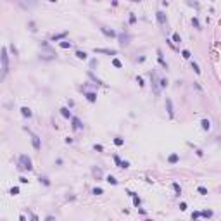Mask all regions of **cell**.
I'll use <instances>...</instances> for the list:
<instances>
[{"label": "cell", "instance_id": "obj_7", "mask_svg": "<svg viewBox=\"0 0 221 221\" xmlns=\"http://www.w3.org/2000/svg\"><path fill=\"white\" fill-rule=\"evenodd\" d=\"M117 38H119V43H121L123 47H126V45L130 43V40H131V36H130L128 33H121V35H119Z\"/></svg>", "mask_w": 221, "mask_h": 221}, {"label": "cell", "instance_id": "obj_40", "mask_svg": "<svg viewBox=\"0 0 221 221\" xmlns=\"http://www.w3.org/2000/svg\"><path fill=\"white\" fill-rule=\"evenodd\" d=\"M180 209H182V211H187V204H185V202L180 204Z\"/></svg>", "mask_w": 221, "mask_h": 221}, {"label": "cell", "instance_id": "obj_16", "mask_svg": "<svg viewBox=\"0 0 221 221\" xmlns=\"http://www.w3.org/2000/svg\"><path fill=\"white\" fill-rule=\"evenodd\" d=\"M61 114L64 116V117H66V119H71V111H69V109H67V107H62V109H61Z\"/></svg>", "mask_w": 221, "mask_h": 221}, {"label": "cell", "instance_id": "obj_46", "mask_svg": "<svg viewBox=\"0 0 221 221\" xmlns=\"http://www.w3.org/2000/svg\"><path fill=\"white\" fill-rule=\"evenodd\" d=\"M131 2H140V0H131Z\"/></svg>", "mask_w": 221, "mask_h": 221}, {"label": "cell", "instance_id": "obj_20", "mask_svg": "<svg viewBox=\"0 0 221 221\" xmlns=\"http://www.w3.org/2000/svg\"><path fill=\"white\" fill-rule=\"evenodd\" d=\"M76 57L81 59V61H85L88 55H87V52H83V50H76Z\"/></svg>", "mask_w": 221, "mask_h": 221}, {"label": "cell", "instance_id": "obj_25", "mask_svg": "<svg viewBox=\"0 0 221 221\" xmlns=\"http://www.w3.org/2000/svg\"><path fill=\"white\" fill-rule=\"evenodd\" d=\"M202 218H211L212 216V211H202V212H199Z\"/></svg>", "mask_w": 221, "mask_h": 221}, {"label": "cell", "instance_id": "obj_6", "mask_svg": "<svg viewBox=\"0 0 221 221\" xmlns=\"http://www.w3.org/2000/svg\"><path fill=\"white\" fill-rule=\"evenodd\" d=\"M166 111H168V116L173 119V117H174V107H173L171 98H166Z\"/></svg>", "mask_w": 221, "mask_h": 221}, {"label": "cell", "instance_id": "obj_38", "mask_svg": "<svg viewBox=\"0 0 221 221\" xmlns=\"http://www.w3.org/2000/svg\"><path fill=\"white\" fill-rule=\"evenodd\" d=\"M93 149H95V150H98V152H102V150H104V147H102V145H95Z\"/></svg>", "mask_w": 221, "mask_h": 221}, {"label": "cell", "instance_id": "obj_10", "mask_svg": "<svg viewBox=\"0 0 221 221\" xmlns=\"http://www.w3.org/2000/svg\"><path fill=\"white\" fill-rule=\"evenodd\" d=\"M100 31L106 35V36H109V38H114L116 36V31H112V29H109V28H106V26H102L100 28Z\"/></svg>", "mask_w": 221, "mask_h": 221}, {"label": "cell", "instance_id": "obj_36", "mask_svg": "<svg viewBox=\"0 0 221 221\" xmlns=\"http://www.w3.org/2000/svg\"><path fill=\"white\" fill-rule=\"evenodd\" d=\"M135 23H136V17H135V14L131 12V14H130V24H135Z\"/></svg>", "mask_w": 221, "mask_h": 221}, {"label": "cell", "instance_id": "obj_2", "mask_svg": "<svg viewBox=\"0 0 221 221\" xmlns=\"http://www.w3.org/2000/svg\"><path fill=\"white\" fill-rule=\"evenodd\" d=\"M150 85H152V92L155 97L161 95V87H159V78L155 74V71H150Z\"/></svg>", "mask_w": 221, "mask_h": 221}, {"label": "cell", "instance_id": "obj_26", "mask_svg": "<svg viewBox=\"0 0 221 221\" xmlns=\"http://www.w3.org/2000/svg\"><path fill=\"white\" fill-rule=\"evenodd\" d=\"M92 193H93V195H102V193H104V190H102V188H98V187H95V188L92 190Z\"/></svg>", "mask_w": 221, "mask_h": 221}, {"label": "cell", "instance_id": "obj_13", "mask_svg": "<svg viewBox=\"0 0 221 221\" xmlns=\"http://www.w3.org/2000/svg\"><path fill=\"white\" fill-rule=\"evenodd\" d=\"M67 36V31H64V33H59V35H54L52 36V42H59V40H64Z\"/></svg>", "mask_w": 221, "mask_h": 221}, {"label": "cell", "instance_id": "obj_29", "mask_svg": "<svg viewBox=\"0 0 221 221\" xmlns=\"http://www.w3.org/2000/svg\"><path fill=\"white\" fill-rule=\"evenodd\" d=\"M192 24H193L197 29H202V28H200V23H199V19H197V17H193V19H192Z\"/></svg>", "mask_w": 221, "mask_h": 221}, {"label": "cell", "instance_id": "obj_37", "mask_svg": "<svg viewBox=\"0 0 221 221\" xmlns=\"http://www.w3.org/2000/svg\"><path fill=\"white\" fill-rule=\"evenodd\" d=\"M136 83H138V85H140V87H144V85H145V83H144V79H142V78H140V76L136 78Z\"/></svg>", "mask_w": 221, "mask_h": 221}, {"label": "cell", "instance_id": "obj_9", "mask_svg": "<svg viewBox=\"0 0 221 221\" xmlns=\"http://www.w3.org/2000/svg\"><path fill=\"white\" fill-rule=\"evenodd\" d=\"M157 61H159V64H161L164 69H168V62L164 61V57H163V50H161V48H157Z\"/></svg>", "mask_w": 221, "mask_h": 221}, {"label": "cell", "instance_id": "obj_19", "mask_svg": "<svg viewBox=\"0 0 221 221\" xmlns=\"http://www.w3.org/2000/svg\"><path fill=\"white\" fill-rule=\"evenodd\" d=\"M190 66H192V69H193V73H195V74H200V67H199V64H197V62H190Z\"/></svg>", "mask_w": 221, "mask_h": 221}, {"label": "cell", "instance_id": "obj_32", "mask_svg": "<svg viewBox=\"0 0 221 221\" xmlns=\"http://www.w3.org/2000/svg\"><path fill=\"white\" fill-rule=\"evenodd\" d=\"M119 168H130V163H128V161H121V163H119Z\"/></svg>", "mask_w": 221, "mask_h": 221}, {"label": "cell", "instance_id": "obj_33", "mask_svg": "<svg viewBox=\"0 0 221 221\" xmlns=\"http://www.w3.org/2000/svg\"><path fill=\"white\" fill-rule=\"evenodd\" d=\"M17 193H19V188H17V187H12V188H10V195H17Z\"/></svg>", "mask_w": 221, "mask_h": 221}, {"label": "cell", "instance_id": "obj_30", "mask_svg": "<svg viewBox=\"0 0 221 221\" xmlns=\"http://www.w3.org/2000/svg\"><path fill=\"white\" fill-rule=\"evenodd\" d=\"M112 64H114V67H123V64H121L119 59H112Z\"/></svg>", "mask_w": 221, "mask_h": 221}, {"label": "cell", "instance_id": "obj_41", "mask_svg": "<svg viewBox=\"0 0 221 221\" xmlns=\"http://www.w3.org/2000/svg\"><path fill=\"white\" fill-rule=\"evenodd\" d=\"M114 163L119 166V163H121V159H119V155H114Z\"/></svg>", "mask_w": 221, "mask_h": 221}, {"label": "cell", "instance_id": "obj_28", "mask_svg": "<svg viewBox=\"0 0 221 221\" xmlns=\"http://www.w3.org/2000/svg\"><path fill=\"white\" fill-rule=\"evenodd\" d=\"M197 192L200 193V195H207V188H206V187H199V188H197Z\"/></svg>", "mask_w": 221, "mask_h": 221}, {"label": "cell", "instance_id": "obj_4", "mask_svg": "<svg viewBox=\"0 0 221 221\" xmlns=\"http://www.w3.org/2000/svg\"><path fill=\"white\" fill-rule=\"evenodd\" d=\"M28 133H29V136H31V142H33V147H35V150H40L42 149V142H40V136L38 135H35V133H31L28 130Z\"/></svg>", "mask_w": 221, "mask_h": 221}, {"label": "cell", "instance_id": "obj_42", "mask_svg": "<svg viewBox=\"0 0 221 221\" xmlns=\"http://www.w3.org/2000/svg\"><path fill=\"white\" fill-rule=\"evenodd\" d=\"M19 182H21V183H28V178H26V176H21Z\"/></svg>", "mask_w": 221, "mask_h": 221}, {"label": "cell", "instance_id": "obj_23", "mask_svg": "<svg viewBox=\"0 0 221 221\" xmlns=\"http://www.w3.org/2000/svg\"><path fill=\"white\" fill-rule=\"evenodd\" d=\"M173 42H174V43H180V42H182V36H180V33H173Z\"/></svg>", "mask_w": 221, "mask_h": 221}, {"label": "cell", "instance_id": "obj_1", "mask_svg": "<svg viewBox=\"0 0 221 221\" xmlns=\"http://www.w3.org/2000/svg\"><path fill=\"white\" fill-rule=\"evenodd\" d=\"M0 61H2V73L7 74V73H9V54H7V47L2 48V52H0Z\"/></svg>", "mask_w": 221, "mask_h": 221}, {"label": "cell", "instance_id": "obj_3", "mask_svg": "<svg viewBox=\"0 0 221 221\" xmlns=\"http://www.w3.org/2000/svg\"><path fill=\"white\" fill-rule=\"evenodd\" d=\"M19 169H28L31 171L33 169V164H31V159H29L28 155H19Z\"/></svg>", "mask_w": 221, "mask_h": 221}, {"label": "cell", "instance_id": "obj_24", "mask_svg": "<svg viewBox=\"0 0 221 221\" xmlns=\"http://www.w3.org/2000/svg\"><path fill=\"white\" fill-rule=\"evenodd\" d=\"M92 173L95 174L97 178H102V171H100V169H98V168H93V169H92Z\"/></svg>", "mask_w": 221, "mask_h": 221}, {"label": "cell", "instance_id": "obj_17", "mask_svg": "<svg viewBox=\"0 0 221 221\" xmlns=\"http://www.w3.org/2000/svg\"><path fill=\"white\" fill-rule=\"evenodd\" d=\"M178 161H180V157H178V154H171L169 157H168V163H169V164H176Z\"/></svg>", "mask_w": 221, "mask_h": 221}, {"label": "cell", "instance_id": "obj_43", "mask_svg": "<svg viewBox=\"0 0 221 221\" xmlns=\"http://www.w3.org/2000/svg\"><path fill=\"white\" fill-rule=\"evenodd\" d=\"M90 66H92V67H95V66H97V59H93V61L90 62Z\"/></svg>", "mask_w": 221, "mask_h": 221}, {"label": "cell", "instance_id": "obj_15", "mask_svg": "<svg viewBox=\"0 0 221 221\" xmlns=\"http://www.w3.org/2000/svg\"><path fill=\"white\" fill-rule=\"evenodd\" d=\"M21 114L24 116V117H31L33 112H31V109H28V107H21Z\"/></svg>", "mask_w": 221, "mask_h": 221}, {"label": "cell", "instance_id": "obj_18", "mask_svg": "<svg viewBox=\"0 0 221 221\" xmlns=\"http://www.w3.org/2000/svg\"><path fill=\"white\" fill-rule=\"evenodd\" d=\"M85 95H87L88 102H95V100H97V93H93V92H87Z\"/></svg>", "mask_w": 221, "mask_h": 221}, {"label": "cell", "instance_id": "obj_45", "mask_svg": "<svg viewBox=\"0 0 221 221\" xmlns=\"http://www.w3.org/2000/svg\"><path fill=\"white\" fill-rule=\"evenodd\" d=\"M48 2H52V4H55V2H57V0H48Z\"/></svg>", "mask_w": 221, "mask_h": 221}, {"label": "cell", "instance_id": "obj_12", "mask_svg": "<svg viewBox=\"0 0 221 221\" xmlns=\"http://www.w3.org/2000/svg\"><path fill=\"white\" fill-rule=\"evenodd\" d=\"M87 74H88V78H90V79H92V81H95L97 85H106V83H104V81H102V79H98V78H97L95 74H93V73H92V71H88Z\"/></svg>", "mask_w": 221, "mask_h": 221}, {"label": "cell", "instance_id": "obj_14", "mask_svg": "<svg viewBox=\"0 0 221 221\" xmlns=\"http://www.w3.org/2000/svg\"><path fill=\"white\" fill-rule=\"evenodd\" d=\"M200 125H202V130H206V131L211 130V121H209V119H202Z\"/></svg>", "mask_w": 221, "mask_h": 221}, {"label": "cell", "instance_id": "obj_22", "mask_svg": "<svg viewBox=\"0 0 221 221\" xmlns=\"http://www.w3.org/2000/svg\"><path fill=\"white\" fill-rule=\"evenodd\" d=\"M106 182H109L111 185H117V180H116L112 174H109V176H107V178H106Z\"/></svg>", "mask_w": 221, "mask_h": 221}, {"label": "cell", "instance_id": "obj_34", "mask_svg": "<svg viewBox=\"0 0 221 221\" xmlns=\"http://www.w3.org/2000/svg\"><path fill=\"white\" fill-rule=\"evenodd\" d=\"M182 55H183V59H190V57H192L188 50H183V52H182Z\"/></svg>", "mask_w": 221, "mask_h": 221}, {"label": "cell", "instance_id": "obj_5", "mask_svg": "<svg viewBox=\"0 0 221 221\" xmlns=\"http://www.w3.org/2000/svg\"><path fill=\"white\" fill-rule=\"evenodd\" d=\"M93 52L95 54H106V55H116L117 54L114 48H93Z\"/></svg>", "mask_w": 221, "mask_h": 221}, {"label": "cell", "instance_id": "obj_21", "mask_svg": "<svg viewBox=\"0 0 221 221\" xmlns=\"http://www.w3.org/2000/svg\"><path fill=\"white\" fill-rule=\"evenodd\" d=\"M59 45H61V48H71V47H73V43H71V42H67V40H64V42H61Z\"/></svg>", "mask_w": 221, "mask_h": 221}, {"label": "cell", "instance_id": "obj_31", "mask_svg": "<svg viewBox=\"0 0 221 221\" xmlns=\"http://www.w3.org/2000/svg\"><path fill=\"white\" fill-rule=\"evenodd\" d=\"M114 144L117 145V147H121V145L125 144V140H123V138H114Z\"/></svg>", "mask_w": 221, "mask_h": 221}, {"label": "cell", "instance_id": "obj_11", "mask_svg": "<svg viewBox=\"0 0 221 221\" xmlns=\"http://www.w3.org/2000/svg\"><path fill=\"white\" fill-rule=\"evenodd\" d=\"M71 121H73V130H81V128H83V125H81V121H79L78 117H74V116H71Z\"/></svg>", "mask_w": 221, "mask_h": 221}, {"label": "cell", "instance_id": "obj_39", "mask_svg": "<svg viewBox=\"0 0 221 221\" xmlns=\"http://www.w3.org/2000/svg\"><path fill=\"white\" fill-rule=\"evenodd\" d=\"M197 218H200V214L199 212H192V219H197Z\"/></svg>", "mask_w": 221, "mask_h": 221}, {"label": "cell", "instance_id": "obj_44", "mask_svg": "<svg viewBox=\"0 0 221 221\" xmlns=\"http://www.w3.org/2000/svg\"><path fill=\"white\" fill-rule=\"evenodd\" d=\"M112 5H114V7L117 5V0H112Z\"/></svg>", "mask_w": 221, "mask_h": 221}, {"label": "cell", "instance_id": "obj_35", "mask_svg": "<svg viewBox=\"0 0 221 221\" xmlns=\"http://www.w3.org/2000/svg\"><path fill=\"white\" fill-rule=\"evenodd\" d=\"M40 182H43V185H47V187L50 185V182H48V178H47V176H42V178H40Z\"/></svg>", "mask_w": 221, "mask_h": 221}, {"label": "cell", "instance_id": "obj_27", "mask_svg": "<svg viewBox=\"0 0 221 221\" xmlns=\"http://www.w3.org/2000/svg\"><path fill=\"white\" fill-rule=\"evenodd\" d=\"M173 188H174V192H176V195H180V193H182V187H180L178 183H173Z\"/></svg>", "mask_w": 221, "mask_h": 221}, {"label": "cell", "instance_id": "obj_8", "mask_svg": "<svg viewBox=\"0 0 221 221\" xmlns=\"http://www.w3.org/2000/svg\"><path fill=\"white\" fill-rule=\"evenodd\" d=\"M155 17H157V23H159L161 26L166 24V14H164L163 10H157V12H155Z\"/></svg>", "mask_w": 221, "mask_h": 221}]
</instances>
